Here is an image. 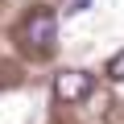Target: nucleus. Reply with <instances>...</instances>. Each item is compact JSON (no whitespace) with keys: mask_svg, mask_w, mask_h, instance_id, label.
<instances>
[{"mask_svg":"<svg viewBox=\"0 0 124 124\" xmlns=\"http://www.w3.org/2000/svg\"><path fill=\"white\" fill-rule=\"evenodd\" d=\"M54 33H58L54 8H37V13L25 17V41H29L33 50H50V46H54Z\"/></svg>","mask_w":124,"mask_h":124,"instance_id":"1","label":"nucleus"},{"mask_svg":"<svg viewBox=\"0 0 124 124\" xmlns=\"http://www.w3.org/2000/svg\"><path fill=\"white\" fill-rule=\"evenodd\" d=\"M91 95V75L87 70H62L54 79V99L62 103H75V99H87Z\"/></svg>","mask_w":124,"mask_h":124,"instance_id":"2","label":"nucleus"},{"mask_svg":"<svg viewBox=\"0 0 124 124\" xmlns=\"http://www.w3.org/2000/svg\"><path fill=\"white\" fill-rule=\"evenodd\" d=\"M108 75H112V79H124V50H120V54L108 62Z\"/></svg>","mask_w":124,"mask_h":124,"instance_id":"3","label":"nucleus"},{"mask_svg":"<svg viewBox=\"0 0 124 124\" xmlns=\"http://www.w3.org/2000/svg\"><path fill=\"white\" fill-rule=\"evenodd\" d=\"M91 8V0H70V4H66V13H87Z\"/></svg>","mask_w":124,"mask_h":124,"instance_id":"4","label":"nucleus"}]
</instances>
